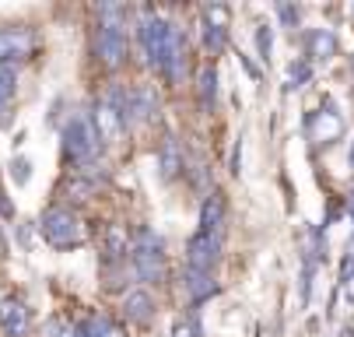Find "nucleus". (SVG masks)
Returning <instances> with one entry per match:
<instances>
[{
  "mask_svg": "<svg viewBox=\"0 0 354 337\" xmlns=\"http://www.w3.org/2000/svg\"><path fill=\"white\" fill-rule=\"evenodd\" d=\"M196 91H200V106L211 109L214 99H218V71H214V67H204V71H200V84H196Z\"/></svg>",
  "mask_w": 354,
  "mask_h": 337,
  "instance_id": "16",
  "label": "nucleus"
},
{
  "mask_svg": "<svg viewBox=\"0 0 354 337\" xmlns=\"http://www.w3.org/2000/svg\"><path fill=\"white\" fill-rule=\"evenodd\" d=\"M347 162H351V169H354V144H351V155H347Z\"/></svg>",
  "mask_w": 354,
  "mask_h": 337,
  "instance_id": "31",
  "label": "nucleus"
},
{
  "mask_svg": "<svg viewBox=\"0 0 354 337\" xmlns=\"http://www.w3.org/2000/svg\"><path fill=\"white\" fill-rule=\"evenodd\" d=\"M71 337H98V327H95V316L81 320L77 327H71Z\"/></svg>",
  "mask_w": 354,
  "mask_h": 337,
  "instance_id": "26",
  "label": "nucleus"
},
{
  "mask_svg": "<svg viewBox=\"0 0 354 337\" xmlns=\"http://www.w3.org/2000/svg\"><path fill=\"white\" fill-rule=\"evenodd\" d=\"M309 134H313L316 144H330V140H337V137L344 134V120H340V113H337L333 106L316 109V113L309 116Z\"/></svg>",
  "mask_w": 354,
  "mask_h": 337,
  "instance_id": "9",
  "label": "nucleus"
},
{
  "mask_svg": "<svg viewBox=\"0 0 354 337\" xmlns=\"http://www.w3.org/2000/svg\"><path fill=\"white\" fill-rule=\"evenodd\" d=\"M257 50H260V60H270V50H274V32H270V25H260V28H257Z\"/></svg>",
  "mask_w": 354,
  "mask_h": 337,
  "instance_id": "22",
  "label": "nucleus"
},
{
  "mask_svg": "<svg viewBox=\"0 0 354 337\" xmlns=\"http://www.w3.org/2000/svg\"><path fill=\"white\" fill-rule=\"evenodd\" d=\"M123 316L130 320V323H147L151 316H155V299H151L147 292H127V299H123Z\"/></svg>",
  "mask_w": 354,
  "mask_h": 337,
  "instance_id": "13",
  "label": "nucleus"
},
{
  "mask_svg": "<svg viewBox=\"0 0 354 337\" xmlns=\"http://www.w3.org/2000/svg\"><path fill=\"white\" fill-rule=\"evenodd\" d=\"M306 53H309V60H330V57H337V35L330 28H309L306 32Z\"/></svg>",
  "mask_w": 354,
  "mask_h": 337,
  "instance_id": "11",
  "label": "nucleus"
},
{
  "mask_svg": "<svg viewBox=\"0 0 354 337\" xmlns=\"http://www.w3.org/2000/svg\"><path fill=\"white\" fill-rule=\"evenodd\" d=\"M221 225H225V197L221 194H207L204 204H200V232L221 235Z\"/></svg>",
  "mask_w": 354,
  "mask_h": 337,
  "instance_id": "12",
  "label": "nucleus"
},
{
  "mask_svg": "<svg viewBox=\"0 0 354 337\" xmlns=\"http://www.w3.org/2000/svg\"><path fill=\"white\" fill-rule=\"evenodd\" d=\"M186 260H189V271L211 274V267L221 260V235H214V232H196L189 243H186Z\"/></svg>",
  "mask_w": 354,
  "mask_h": 337,
  "instance_id": "5",
  "label": "nucleus"
},
{
  "mask_svg": "<svg viewBox=\"0 0 354 337\" xmlns=\"http://www.w3.org/2000/svg\"><path fill=\"white\" fill-rule=\"evenodd\" d=\"M186 292H189V299L193 302H204V299H211L214 292H218V284H214V277L211 274H204V271H186Z\"/></svg>",
  "mask_w": 354,
  "mask_h": 337,
  "instance_id": "14",
  "label": "nucleus"
},
{
  "mask_svg": "<svg viewBox=\"0 0 354 337\" xmlns=\"http://www.w3.org/2000/svg\"><path fill=\"white\" fill-rule=\"evenodd\" d=\"M95 53L106 67H120L127 60V35L123 25H98L95 32Z\"/></svg>",
  "mask_w": 354,
  "mask_h": 337,
  "instance_id": "6",
  "label": "nucleus"
},
{
  "mask_svg": "<svg viewBox=\"0 0 354 337\" xmlns=\"http://www.w3.org/2000/svg\"><path fill=\"white\" fill-rule=\"evenodd\" d=\"M0 253H4V243H0Z\"/></svg>",
  "mask_w": 354,
  "mask_h": 337,
  "instance_id": "33",
  "label": "nucleus"
},
{
  "mask_svg": "<svg viewBox=\"0 0 354 337\" xmlns=\"http://www.w3.org/2000/svg\"><path fill=\"white\" fill-rule=\"evenodd\" d=\"M95 327H98V337H127L113 320H106V316H95Z\"/></svg>",
  "mask_w": 354,
  "mask_h": 337,
  "instance_id": "25",
  "label": "nucleus"
},
{
  "mask_svg": "<svg viewBox=\"0 0 354 337\" xmlns=\"http://www.w3.org/2000/svg\"><path fill=\"white\" fill-rule=\"evenodd\" d=\"M204 42H207V50H211V53H221V50H225V28H211V25H204Z\"/></svg>",
  "mask_w": 354,
  "mask_h": 337,
  "instance_id": "23",
  "label": "nucleus"
},
{
  "mask_svg": "<svg viewBox=\"0 0 354 337\" xmlns=\"http://www.w3.org/2000/svg\"><path fill=\"white\" fill-rule=\"evenodd\" d=\"M158 109V95L155 88L147 84H137V88H127V102H123V123L133 127V123H147Z\"/></svg>",
  "mask_w": 354,
  "mask_h": 337,
  "instance_id": "7",
  "label": "nucleus"
},
{
  "mask_svg": "<svg viewBox=\"0 0 354 337\" xmlns=\"http://www.w3.org/2000/svg\"><path fill=\"white\" fill-rule=\"evenodd\" d=\"M347 15H354V4H351V8H347Z\"/></svg>",
  "mask_w": 354,
  "mask_h": 337,
  "instance_id": "32",
  "label": "nucleus"
},
{
  "mask_svg": "<svg viewBox=\"0 0 354 337\" xmlns=\"http://www.w3.org/2000/svg\"><path fill=\"white\" fill-rule=\"evenodd\" d=\"M8 109H11V102H0V127H4V123H8V116H11Z\"/></svg>",
  "mask_w": 354,
  "mask_h": 337,
  "instance_id": "29",
  "label": "nucleus"
},
{
  "mask_svg": "<svg viewBox=\"0 0 354 337\" xmlns=\"http://www.w3.org/2000/svg\"><path fill=\"white\" fill-rule=\"evenodd\" d=\"M228 8L225 4H207L204 8V25H211V28H228Z\"/></svg>",
  "mask_w": 354,
  "mask_h": 337,
  "instance_id": "20",
  "label": "nucleus"
},
{
  "mask_svg": "<svg viewBox=\"0 0 354 337\" xmlns=\"http://www.w3.org/2000/svg\"><path fill=\"white\" fill-rule=\"evenodd\" d=\"M137 35H140V50H144V60L151 67L165 64V50H169V39H172V25L155 15V11H140V25H137Z\"/></svg>",
  "mask_w": 354,
  "mask_h": 337,
  "instance_id": "4",
  "label": "nucleus"
},
{
  "mask_svg": "<svg viewBox=\"0 0 354 337\" xmlns=\"http://www.w3.org/2000/svg\"><path fill=\"white\" fill-rule=\"evenodd\" d=\"M106 246H109L113 257H127V250H130V235H127V228L109 225V232H106Z\"/></svg>",
  "mask_w": 354,
  "mask_h": 337,
  "instance_id": "17",
  "label": "nucleus"
},
{
  "mask_svg": "<svg viewBox=\"0 0 354 337\" xmlns=\"http://www.w3.org/2000/svg\"><path fill=\"white\" fill-rule=\"evenodd\" d=\"M162 176L165 179H172L179 169H183V152H179V140L172 137V134H165V140H162Z\"/></svg>",
  "mask_w": 354,
  "mask_h": 337,
  "instance_id": "15",
  "label": "nucleus"
},
{
  "mask_svg": "<svg viewBox=\"0 0 354 337\" xmlns=\"http://www.w3.org/2000/svg\"><path fill=\"white\" fill-rule=\"evenodd\" d=\"M313 78V67L306 64V60H295V64H288V88H301Z\"/></svg>",
  "mask_w": 354,
  "mask_h": 337,
  "instance_id": "19",
  "label": "nucleus"
},
{
  "mask_svg": "<svg viewBox=\"0 0 354 337\" xmlns=\"http://www.w3.org/2000/svg\"><path fill=\"white\" fill-rule=\"evenodd\" d=\"M347 208H351V218H354V190H351V197H347Z\"/></svg>",
  "mask_w": 354,
  "mask_h": 337,
  "instance_id": "30",
  "label": "nucleus"
},
{
  "mask_svg": "<svg viewBox=\"0 0 354 337\" xmlns=\"http://www.w3.org/2000/svg\"><path fill=\"white\" fill-rule=\"evenodd\" d=\"M130 260H133V271L144 284H158L165 281V253H162V239L151 232V228H140L137 239L130 243Z\"/></svg>",
  "mask_w": 354,
  "mask_h": 337,
  "instance_id": "3",
  "label": "nucleus"
},
{
  "mask_svg": "<svg viewBox=\"0 0 354 337\" xmlns=\"http://www.w3.org/2000/svg\"><path fill=\"white\" fill-rule=\"evenodd\" d=\"M98 152H102V137H98L91 116H88V113H77V116L64 127V155H67L71 162H77L81 169H88Z\"/></svg>",
  "mask_w": 354,
  "mask_h": 337,
  "instance_id": "2",
  "label": "nucleus"
},
{
  "mask_svg": "<svg viewBox=\"0 0 354 337\" xmlns=\"http://www.w3.org/2000/svg\"><path fill=\"white\" fill-rule=\"evenodd\" d=\"M344 295H347V302L354 306V257L344 260Z\"/></svg>",
  "mask_w": 354,
  "mask_h": 337,
  "instance_id": "24",
  "label": "nucleus"
},
{
  "mask_svg": "<svg viewBox=\"0 0 354 337\" xmlns=\"http://www.w3.org/2000/svg\"><path fill=\"white\" fill-rule=\"evenodd\" d=\"M39 232H42V239L53 250H74V246H81L84 239H88L84 221L71 208H49V211H42Z\"/></svg>",
  "mask_w": 354,
  "mask_h": 337,
  "instance_id": "1",
  "label": "nucleus"
},
{
  "mask_svg": "<svg viewBox=\"0 0 354 337\" xmlns=\"http://www.w3.org/2000/svg\"><path fill=\"white\" fill-rule=\"evenodd\" d=\"M15 169H18V183H25V179H28V162H25V158H18V162H15Z\"/></svg>",
  "mask_w": 354,
  "mask_h": 337,
  "instance_id": "28",
  "label": "nucleus"
},
{
  "mask_svg": "<svg viewBox=\"0 0 354 337\" xmlns=\"http://www.w3.org/2000/svg\"><path fill=\"white\" fill-rule=\"evenodd\" d=\"M32 32L28 28H0V64H15L18 57H28Z\"/></svg>",
  "mask_w": 354,
  "mask_h": 337,
  "instance_id": "10",
  "label": "nucleus"
},
{
  "mask_svg": "<svg viewBox=\"0 0 354 337\" xmlns=\"http://www.w3.org/2000/svg\"><path fill=\"white\" fill-rule=\"evenodd\" d=\"M28 327H32V313L21 299H15V295L0 299V330L8 337H25Z\"/></svg>",
  "mask_w": 354,
  "mask_h": 337,
  "instance_id": "8",
  "label": "nucleus"
},
{
  "mask_svg": "<svg viewBox=\"0 0 354 337\" xmlns=\"http://www.w3.org/2000/svg\"><path fill=\"white\" fill-rule=\"evenodd\" d=\"M277 15H281V21H284L288 28L298 25V8H291V4H277Z\"/></svg>",
  "mask_w": 354,
  "mask_h": 337,
  "instance_id": "27",
  "label": "nucleus"
},
{
  "mask_svg": "<svg viewBox=\"0 0 354 337\" xmlns=\"http://www.w3.org/2000/svg\"><path fill=\"white\" fill-rule=\"evenodd\" d=\"M18 88V71L15 64H0V102H11Z\"/></svg>",
  "mask_w": 354,
  "mask_h": 337,
  "instance_id": "18",
  "label": "nucleus"
},
{
  "mask_svg": "<svg viewBox=\"0 0 354 337\" xmlns=\"http://www.w3.org/2000/svg\"><path fill=\"white\" fill-rule=\"evenodd\" d=\"M169 337H204V330H200V320L196 316H183V320H176V327H172Z\"/></svg>",
  "mask_w": 354,
  "mask_h": 337,
  "instance_id": "21",
  "label": "nucleus"
}]
</instances>
